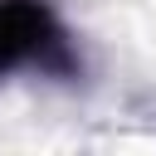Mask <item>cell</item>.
<instances>
[{
    "label": "cell",
    "instance_id": "obj_1",
    "mask_svg": "<svg viewBox=\"0 0 156 156\" xmlns=\"http://www.w3.org/2000/svg\"><path fill=\"white\" fill-rule=\"evenodd\" d=\"M58 29L39 0H0V73L15 63H58Z\"/></svg>",
    "mask_w": 156,
    "mask_h": 156
}]
</instances>
